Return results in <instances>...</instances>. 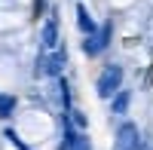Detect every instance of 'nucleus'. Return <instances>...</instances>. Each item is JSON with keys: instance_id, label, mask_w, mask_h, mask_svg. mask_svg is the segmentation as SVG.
I'll use <instances>...</instances> for the list:
<instances>
[{"instance_id": "nucleus-1", "label": "nucleus", "mask_w": 153, "mask_h": 150, "mask_svg": "<svg viewBox=\"0 0 153 150\" xmlns=\"http://www.w3.org/2000/svg\"><path fill=\"white\" fill-rule=\"evenodd\" d=\"M95 89H98L101 98H113L123 89V68L120 65H107L104 71L98 74V86H95Z\"/></svg>"}, {"instance_id": "nucleus-6", "label": "nucleus", "mask_w": 153, "mask_h": 150, "mask_svg": "<svg viewBox=\"0 0 153 150\" xmlns=\"http://www.w3.org/2000/svg\"><path fill=\"white\" fill-rule=\"evenodd\" d=\"M76 25H80V31H83V34H95V31H98L86 6H76Z\"/></svg>"}, {"instance_id": "nucleus-5", "label": "nucleus", "mask_w": 153, "mask_h": 150, "mask_svg": "<svg viewBox=\"0 0 153 150\" xmlns=\"http://www.w3.org/2000/svg\"><path fill=\"white\" fill-rule=\"evenodd\" d=\"M61 40H58V19L55 16H49L46 25H43V49L49 52V49H58Z\"/></svg>"}, {"instance_id": "nucleus-3", "label": "nucleus", "mask_w": 153, "mask_h": 150, "mask_svg": "<svg viewBox=\"0 0 153 150\" xmlns=\"http://www.w3.org/2000/svg\"><path fill=\"white\" fill-rule=\"evenodd\" d=\"M117 147L120 150H144V138H141V132H138L135 123H123V126H120Z\"/></svg>"}, {"instance_id": "nucleus-4", "label": "nucleus", "mask_w": 153, "mask_h": 150, "mask_svg": "<svg viewBox=\"0 0 153 150\" xmlns=\"http://www.w3.org/2000/svg\"><path fill=\"white\" fill-rule=\"evenodd\" d=\"M61 68H65V49H43L40 52V74H46V77H61Z\"/></svg>"}, {"instance_id": "nucleus-7", "label": "nucleus", "mask_w": 153, "mask_h": 150, "mask_svg": "<svg viewBox=\"0 0 153 150\" xmlns=\"http://www.w3.org/2000/svg\"><path fill=\"white\" fill-rule=\"evenodd\" d=\"M126 107H129V92L120 89L117 95H113V114H126Z\"/></svg>"}, {"instance_id": "nucleus-2", "label": "nucleus", "mask_w": 153, "mask_h": 150, "mask_svg": "<svg viewBox=\"0 0 153 150\" xmlns=\"http://www.w3.org/2000/svg\"><path fill=\"white\" fill-rule=\"evenodd\" d=\"M110 31H113V25L104 22L95 34H86V43H83L86 55H101V52H104V49L110 46Z\"/></svg>"}, {"instance_id": "nucleus-8", "label": "nucleus", "mask_w": 153, "mask_h": 150, "mask_svg": "<svg viewBox=\"0 0 153 150\" xmlns=\"http://www.w3.org/2000/svg\"><path fill=\"white\" fill-rule=\"evenodd\" d=\"M43 3H46V0H37V16H40V12H43Z\"/></svg>"}]
</instances>
